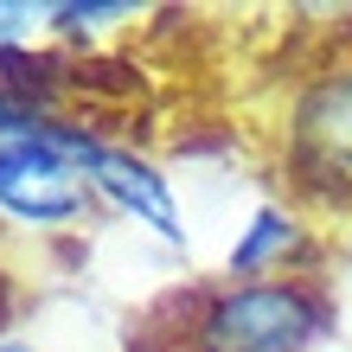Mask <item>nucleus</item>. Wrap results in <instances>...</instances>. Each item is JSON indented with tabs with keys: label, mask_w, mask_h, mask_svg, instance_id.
<instances>
[{
	"label": "nucleus",
	"mask_w": 352,
	"mask_h": 352,
	"mask_svg": "<svg viewBox=\"0 0 352 352\" xmlns=\"http://www.w3.org/2000/svg\"><path fill=\"white\" fill-rule=\"evenodd\" d=\"M327 333V301L295 282H250L205 307L199 352H307Z\"/></svg>",
	"instance_id": "nucleus-1"
},
{
	"label": "nucleus",
	"mask_w": 352,
	"mask_h": 352,
	"mask_svg": "<svg viewBox=\"0 0 352 352\" xmlns=\"http://www.w3.org/2000/svg\"><path fill=\"white\" fill-rule=\"evenodd\" d=\"M0 352H32V346H0Z\"/></svg>",
	"instance_id": "nucleus-8"
},
{
	"label": "nucleus",
	"mask_w": 352,
	"mask_h": 352,
	"mask_svg": "<svg viewBox=\"0 0 352 352\" xmlns=\"http://www.w3.org/2000/svg\"><path fill=\"white\" fill-rule=\"evenodd\" d=\"M0 212L26 224H65L84 212V186L77 167L38 135H0Z\"/></svg>",
	"instance_id": "nucleus-3"
},
{
	"label": "nucleus",
	"mask_w": 352,
	"mask_h": 352,
	"mask_svg": "<svg viewBox=\"0 0 352 352\" xmlns=\"http://www.w3.org/2000/svg\"><path fill=\"white\" fill-rule=\"evenodd\" d=\"M0 307H7V295H0Z\"/></svg>",
	"instance_id": "nucleus-9"
},
{
	"label": "nucleus",
	"mask_w": 352,
	"mask_h": 352,
	"mask_svg": "<svg viewBox=\"0 0 352 352\" xmlns=\"http://www.w3.org/2000/svg\"><path fill=\"white\" fill-rule=\"evenodd\" d=\"M45 141L58 154L71 160L77 173H84L90 186L109 205H122V212H135L141 224H154L160 237H179V212H173V192H167V179H160L148 160H135V154H122V148H102L96 135H77V129H65V122H52L45 129Z\"/></svg>",
	"instance_id": "nucleus-2"
},
{
	"label": "nucleus",
	"mask_w": 352,
	"mask_h": 352,
	"mask_svg": "<svg viewBox=\"0 0 352 352\" xmlns=\"http://www.w3.org/2000/svg\"><path fill=\"white\" fill-rule=\"evenodd\" d=\"M32 19H38L32 7H19V0H0V52H13L19 38L32 32Z\"/></svg>",
	"instance_id": "nucleus-6"
},
{
	"label": "nucleus",
	"mask_w": 352,
	"mask_h": 352,
	"mask_svg": "<svg viewBox=\"0 0 352 352\" xmlns=\"http://www.w3.org/2000/svg\"><path fill=\"white\" fill-rule=\"evenodd\" d=\"M122 13H129V7H116V0H109V7H52V19H58V26H102V19H122Z\"/></svg>",
	"instance_id": "nucleus-7"
},
{
	"label": "nucleus",
	"mask_w": 352,
	"mask_h": 352,
	"mask_svg": "<svg viewBox=\"0 0 352 352\" xmlns=\"http://www.w3.org/2000/svg\"><path fill=\"white\" fill-rule=\"evenodd\" d=\"M288 148H295V167L307 173V186L352 192V71L346 77H320V84L295 102Z\"/></svg>",
	"instance_id": "nucleus-4"
},
{
	"label": "nucleus",
	"mask_w": 352,
	"mask_h": 352,
	"mask_svg": "<svg viewBox=\"0 0 352 352\" xmlns=\"http://www.w3.org/2000/svg\"><path fill=\"white\" fill-rule=\"evenodd\" d=\"M295 243H301V231L282 212H269V205H263V212L250 218V231L237 237V250H231V276H263V269L276 263V256H288Z\"/></svg>",
	"instance_id": "nucleus-5"
}]
</instances>
